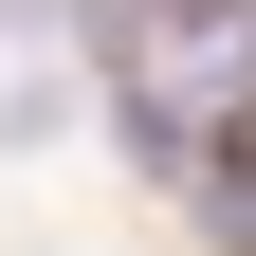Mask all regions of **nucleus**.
Masks as SVG:
<instances>
[{"label":"nucleus","mask_w":256,"mask_h":256,"mask_svg":"<svg viewBox=\"0 0 256 256\" xmlns=\"http://www.w3.org/2000/svg\"><path fill=\"white\" fill-rule=\"evenodd\" d=\"M165 92H256V0H146Z\"/></svg>","instance_id":"nucleus-1"},{"label":"nucleus","mask_w":256,"mask_h":256,"mask_svg":"<svg viewBox=\"0 0 256 256\" xmlns=\"http://www.w3.org/2000/svg\"><path fill=\"white\" fill-rule=\"evenodd\" d=\"M202 220H220V238L256 256V165H220V202H202Z\"/></svg>","instance_id":"nucleus-2"}]
</instances>
